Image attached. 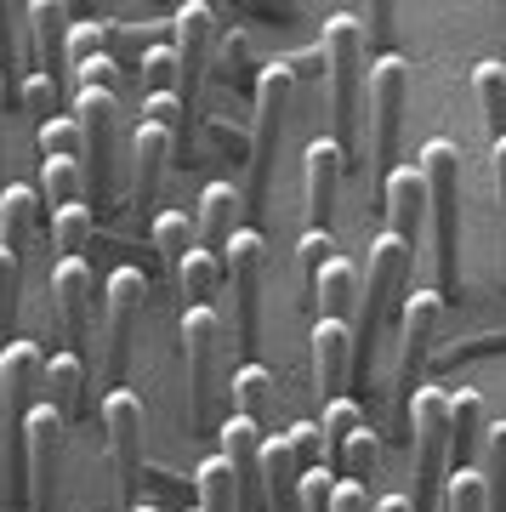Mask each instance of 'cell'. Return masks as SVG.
Returning <instances> with one entry per match:
<instances>
[{"label":"cell","instance_id":"obj_1","mask_svg":"<svg viewBox=\"0 0 506 512\" xmlns=\"http://www.w3.org/2000/svg\"><path fill=\"white\" fill-rule=\"evenodd\" d=\"M421 183H427V222H433V268L438 296H461V148L433 137L421 148Z\"/></svg>","mask_w":506,"mask_h":512},{"label":"cell","instance_id":"obj_2","mask_svg":"<svg viewBox=\"0 0 506 512\" xmlns=\"http://www.w3.org/2000/svg\"><path fill=\"white\" fill-rule=\"evenodd\" d=\"M410 268H416V245L381 234L370 245V262H364V296H359V313H353V370L370 376L376 365V336L387 325V313L404 308V285H410Z\"/></svg>","mask_w":506,"mask_h":512},{"label":"cell","instance_id":"obj_3","mask_svg":"<svg viewBox=\"0 0 506 512\" xmlns=\"http://www.w3.org/2000/svg\"><path fill=\"white\" fill-rule=\"evenodd\" d=\"M319 52H325V69H330V103H336V137L330 143L342 148V160H353L364 143V126H359V103H364V23L353 12H336L319 35Z\"/></svg>","mask_w":506,"mask_h":512},{"label":"cell","instance_id":"obj_4","mask_svg":"<svg viewBox=\"0 0 506 512\" xmlns=\"http://www.w3.org/2000/svg\"><path fill=\"white\" fill-rule=\"evenodd\" d=\"M410 456H416V512H438V490L450 478V393L444 387H416L410 399Z\"/></svg>","mask_w":506,"mask_h":512},{"label":"cell","instance_id":"obj_5","mask_svg":"<svg viewBox=\"0 0 506 512\" xmlns=\"http://www.w3.org/2000/svg\"><path fill=\"white\" fill-rule=\"evenodd\" d=\"M228 348V325L217 308H182V370H188V421L194 433L217 427V370Z\"/></svg>","mask_w":506,"mask_h":512},{"label":"cell","instance_id":"obj_6","mask_svg":"<svg viewBox=\"0 0 506 512\" xmlns=\"http://www.w3.org/2000/svg\"><path fill=\"white\" fill-rule=\"evenodd\" d=\"M444 325V296L438 291H410L398 308V370H393V433L410 439V399L421 387V365L433 353V336Z\"/></svg>","mask_w":506,"mask_h":512},{"label":"cell","instance_id":"obj_7","mask_svg":"<svg viewBox=\"0 0 506 512\" xmlns=\"http://www.w3.org/2000/svg\"><path fill=\"white\" fill-rule=\"evenodd\" d=\"M290 97H296V80H290L285 63H268L256 74V97H251V114H256V131H251V211H268V188H273V160H279V131H285V114H290Z\"/></svg>","mask_w":506,"mask_h":512},{"label":"cell","instance_id":"obj_8","mask_svg":"<svg viewBox=\"0 0 506 512\" xmlns=\"http://www.w3.org/2000/svg\"><path fill=\"white\" fill-rule=\"evenodd\" d=\"M364 103H370V165L387 183L393 154H398V131H404V109H410V57L387 52L381 63H370Z\"/></svg>","mask_w":506,"mask_h":512},{"label":"cell","instance_id":"obj_9","mask_svg":"<svg viewBox=\"0 0 506 512\" xmlns=\"http://www.w3.org/2000/svg\"><path fill=\"white\" fill-rule=\"evenodd\" d=\"M262 268H268V239L256 228H239L228 239L222 274H228V291H234V348L245 353L256 348V330H262Z\"/></svg>","mask_w":506,"mask_h":512},{"label":"cell","instance_id":"obj_10","mask_svg":"<svg viewBox=\"0 0 506 512\" xmlns=\"http://www.w3.org/2000/svg\"><path fill=\"white\" fill-rule=\"evenodd\" d=\"M80 120V160H86L91 205H109L114 194V131H120V97L114 92H74Z\"/></svg>","mask_w":506,"mask_h":512},{"label":"cell","instance_id":"obj_11","mask_svg":"<svg viewBox=\"0 0 506 512\" xmlns=\"http://www.w3.org/2000/svg\"><path fill=\"white\" fill-rule=\"evenodd\" d=\"M63 433L69 421L57 416L52 404H35L23 421V478H29V512L57 507V456H63Z\"/></svg>","mask_w":506,"mask_h":512},{"label":"cell","instance_id":"obj_12","mask_svg":"<svg viewBox=\"0 0 506 512\" xmlns=\"http://www.w3.org/2000/svg\"><path fill=\"white\" fill-rule=\"evenodd\" d=\"M143 296H148V279L137 268H120L109 279V330H103V370H109V387H126V370H131V348H137V313H143Z\"/></svg>","mask_w":506,"mask_h":512},{"label":"cell","instance_id":"obj_13","mask_svg":"<svg viewBox=\"0 0 506 512\" xmlns=\"http://www.w3.org/2000/svg\"><path fill=\"white\" fill-rule=\"evenodd\" d=\"M103 427H109V450L120 467V490L137 507V473H143V433H148V410L131 387H109L103 393Z\"/></svg>","mask_w":506,"mask_h":512},{"label":"cell","instance_id":"obj_14","mask_svg":"<svg viewBox=\"0 0 506 512\" xmlns=\"http://www.w3.org/2000/svg\"><path fill=\"white\" fill-rule=\"evenodd\" d=\"M177 57H182V103L199 114V86H205V63H211V46H217V6H205V0H182L177 18Z\"/></svg>","mask_w":506,"mask_h":512},{"label":"cell","instance_id":"obj_15","mask_svg":"<svg viewBox=\"0 0 506 512\" xmlns=\"http://www.w3.org/2000/svg\"><path fill=\"white\" fill-rule=\"evenodd\" d=\"M40 382H46V359H40L35 342H6L0 348V404H6V421L23 433L29 410L40 404Z\"/></svg>","mask_w":506,"mask_h":512},{"label":"cell","instance_id":"obj_16","mask_svg":"<svg viewBox=\"0 0 506 512\" xmlns=\"http://www.w3.org/2000/svg\"><path fill=\"white\" fill-rule=\"evenodd\" d=\"M347 382H353V325L313 319V393L336 404L347 399Z\"/></svg>","mask_w":506,"mask_h":512},{"label":"cell","instance_id":"obj_17","mask_svg":"<svg viewBox=\"0 0 506 512\" xmlns=\"http://www.w3.org/2000/svg\"><path fill=\"white\" fill-rule=\"evenodd\" d=\"M52 296H57V313H63L69 353L86 365V348H91V268L80 262V256H63V262H57Z\"/></svg>","mask_w":506,"mask_h":512},{"label":"cell","instance_id":"obj_18","mask_svg":"<svg viewBox=\"0 0 506 512\" xmlns=\"http://www.w3.org/2000/svg\"><path fill=\"white\" fill-rule=\"evenodd\" d=\"M381 211H387V234L416 245L421 222H427V183H421L416 165H393L387 183H381Z\"/></svg>","mask_w":506,"mask_h":512},{"label":"cell","instance_id":"obj_19","mask_svg":"<svg viewBox=\"0 0 506 512\" xmlns=\"http://www.w3.org/2000/svg\"><path fill=\"white\" fill-rule=\"evenodd\" d=\"M342 177H347L342 148L330 143V137L308 143V228H313V234H330V217H336Z\"/></svg>","mask_w":506,"mask_h":512},{"label":"cell","instance_id":"obj_20","mask_svg":"<svg viewBox=\"0 0 506 512\" xmlns=\"http://www.w3.org/2000/svg\"><path fill=\"white\" fill-rule=\"evenodd\" d=\"M23 18H29V40H35V74L57 80V74L69 69V6L63 0H35V6H23Z\"/></svg>","mask_w":506,"mask_h":512},{"label":"cell","instance_id":"obj_21","mask_svg":"<svg viewBox=\"0 0 506 512\" xmlns=\"http://www.w3.org/2000/svg\"><path fill=\"white\" fill-rule=\"evenodd\" d=\"M262 495H268V512H302V467L285 433L262 439Z\"/></svg>","mask_w":506,"mask_h":512},{"label":"cell","instance_id":"obj_22","mask_svg":"<svg viewBox=\"0 0 506 512\" xmlns=\"http://www.w3.org/2000/svg\"><path fill=\"white\" fill-rule=\"evenodd\" d=\"M484 399L472 393V387H455L450 393V473H467L478 467V450H484Z\"/></svg>","mask_w":506,"mask_h":512},{"label":"cell","instance_id":"obj_23","mask_svg":"<svg viewBox=\"0 0 506 512\" xmlns=\"http://www.w3.org/2000/svg\"><path fill=\"white\" fill-rule=\"evenodd\" d=\"M171 137H165L160 126H137V137H131V188H137V205H154L160 200V183L165 171H171Z\"/></svg>","mask_w":506,"mask_h":512},{"label":"cell","instance_id":"obj_24","mask_svg":"<svg viewBox=\"0 0 506 512\" xmlns=\"http://www.w3.org/2000/svg\"><path fill=\"white\" fill-rule=\"evenodd\" d=\"M239 211H245V194L234 183H211L199 194V251L222 256L228 239L239 234Z\"/></svg>","mask_w":506,"mask_h":512},{"label":"cell","instance_id":"obj_25","mask_svg":"<svg viewBox=\"0 0 506 512\" xmlns=\"http://www.w3.org/2000/svg\"><path fill=\"white\" fill-rule=\"evenodd\" d=\"M308 308H313V319L353 325V313H359V274L347 268L342 256H330L325 268H319V279L308 285Z\"/></svg>","mask_w":506,"mask_h":512},{"label":"cell","instance_id":"obj_26","mask_svg":"<svg viewBox=\"0 0 506 512\" xmlns=\"http://www.w3.org/2000/svg\"><path fill=\"white\" fill-rule=\"evenodd\" d=\"M143 120H148V126H160L165 137H171V160H177V165H194V109H188L177 92L143 97Z\"/></svg>","mask_w":506,"mask_h":512},{"label":"cell","instance_id":"obj_27","mask_svg":"<svg viewBox=\"0 0 506 512\" xmlns=\"http://www.w3.org/2000/svg\"><path fill=\"white\" fill-rule=\"evenodd\" d=\"M35 222H40V194L23 183H6L0 188V251H12L23 262V245L35 239Z\"/></svg>","mask_w":506,"mask_h":512},{"label":"cell","instance_id":"obj_28","mask_svg":"<svg viewBox=\"0 0 506 512\" xmlns=\"http://www.w3.org/2000/svg\"><path fill=\"white\" fill-rule=\"evenodd\" d=\"M40 404H52L63 421L80 416V404H86V365L74 359V353H57L46 359V382H40Z\"/></svg>","mask_w":506,"mask_h":512},{"label":"cell","instance_id":"obj_29","mask_svg":"<svg viewBox=\"0 0 506 512\" xmlns=\"http://www.w3.org/2000/svg\"><path fill=\"white\" fill-rule=\"evenodd\" d=\"M171 274H177V296L188 302V308H211V296H217V285H222V256H211V251L194 245Z\"/></svg>","mask_w":506,"mask_h":512},{"label":"cell","instance_id":"obj_30","mask_svg":"<svg viewBox=\"0 0 506 512\" xmlns=\"http://www.w3.org/2000/svg\"><path fill=\"white\" fill-rule=\"evenodd\" d=\"M472 92H478V109H484V126H489V143L506 137V63H478L472 69Z\"/></svg>","mask_w":506,"mask_h":512},{"label":"cell","instance_id":"obj_31","mask_svg":"<svg viewBox=\"0 0 506 512\" xmlns=\"http://www.w3.org/2000/svg\"><path fill=\"white\" fill-rule=\"evenodd\" d=\"M478 478H484V512H506V421L484 433Z\"/></svg>","mask_w":506,"mask_h":512},{"label":"cell","instance_id":"obj_32","mask_svg":"<svg viewBox=\"0 0 506 512\" xmlns=\"http://www.w3.org/2000/svg\"><path fill=\"white\" fill-rule=\"evenodd\" d=\"M234 416H245V421H262L273 416V370L268 365H239V376H234Z\"/></svg>","mask_w":506,"mask_h":512},{"label":"cell","instance_id":"obj_33","mask_svg":"<svg viewBox=\"0 0 506 512\" xmlns=\"http://www.w3.org/2000/svg\"><path fill=\"white\" fill-rule=\"evenodd\" d=\"M40 194H46L52 211L80 205V194H86V165L80 160H40Z\"/></svg>","mask_w":506,"mask_h":512},{"label":"cell","instance_id":"obj_34","mask_svg":"<svg viewBox=\"0 0 506 512\" xmlns=\"http://www.w3.org/2000/svg\"><path fill=\"white\" fill-rule=\"evenodd\" d=\"M91 234H97L91 205H63V211H52V245H57L63 256H80V262H86Z\"/></svg>","mask_w":506,"mask_h":512},{"label":"cell","instance_id":"obj_35","mask_svg":"<svg viewBox=\"0 0 506 512\" xmlns=\"http://www.w3.org/2000/svg\"><path fill=\"white\" fill-rule=\"evenodd\" d=\"M364 427V410L353 399H336V404H325V416H319V439H325V461H342V450H347V439Z\"/></svg>","mask_w":506,"mask_h":512},{"label":"cell","instance_id":"obj_36","mask_svg":"<svg viewBox=\"0 0 506 512\" xmlns=\"http://www.w3.org/2000/svg\"><path fill=\"white\" fill-rule=\"evenodd\" d=\"M137 74H143L148 97L154 92H177L182 97V57H177V46H148L143 63H137Z\"/></svg>","mask_w":506,"mask_h":512},{"label":"cell","instance_id":"obj_37","mask_svg":"<svg viewBox=\"0 0 506 512\" xmlns=\"http://www.w3.org/2000/svg\"><path fill=\"white\" fill-rule=\"evenodd\" d=\"M376 461H381V433H370V427H359L353 439H347V450H342V478H353V484H370L376 478Z\"/></svg>","mask_w":506,"mask_h":512},{"label":"cell","instance_id":"obj_38","mask_svg":"<svg viewBox=\"0 0 506 512\" xmlns=\"http://www.w3.org/2000/svg\"><path fill=\"white\" fill-rule=\"evenodd\" d=\"M18 291H23V262L0 251V342H18Z\"/></svg>","mask_w":506,"mask_h":512},{"label":"cell","instance_id":"obj_39","mask_svg":"<svg viewBox=\"0 0 506 512\" xmlns=\"http://www.w3.org/2000/svg\"><path fill=\"white\" fill-rule=\"evenodd\" d=\"M35 148L40 160H80V120L74 114H57L35 131Z\"/></svg>","mask_w":506,"mask_h":512},{"label":"cell","instance_id":"obj_40","mask_svg":"<svg viewBox=\"0 0 506 512\" xmlns=\"http://www.w3.org/2000/svg\"><path fill=\"white\" fill-rule=\"evenodd\" d=\"M154 251L177 268L182 256L194 251V222L182 217V211H160V217H154Z\"/></svg>","mask_w":506,"mask_h":512},{"label":"cell","instance_id":"obj_41","mask_svg":"<svg viewBox=\"0 0 506 512\" xmlns=\"http://www.w3.org/2000/svg\"><path fill=\"white\" fill-rule=\"evenodd\" d=\"M438 512H484V478H478V467L444 478V490H438Z\"/></svg>","mask_w":506,"mask_h":512},{"label":"cell","instance_id":"obj_42","mask_svg":"<svg viewBox=\"0 0 506 512\" xmlns=\"http://www.w3.org/2000/svg\"><path fill=\"white\" fill-rule=\"evenodd\" d=\"M97 57H109V23H74L69 29V69H86Z\"/></svg>","mask_w":506,"mask_h":512},{"label":"cell","instance_id":"obj_43","mask_svg":"<svg viewBox=\"0 0 506 512\" xmlns=\"http://www.w3.org/2000/svg\"><path fill=\"white\" fill-rule=\"evenodd\" d=\"M285 439H290V450H296V467H302V473H319V467H325V439H319V421H296Z\"/></svg>","mask_w":506,"mask_h":512},{"label":"cell","instance_id":"obj_44","mask_svg":"<svg viewBox=\"0 0 506 512\" xmlns=\"http://www.w3.org/2000/svg\"><path fill=\"white\" fill-rule=\"evenodd\" d=\"M23 109L35 114L40 126H46V120H57V80H46V74H29V80H23Z\"/></svg>","mask_w":506,"mask_h":512},{"label":"cell","instance_id":"obj_45","mask_svg":"<svg viewBox=\"0 0 506 512\" xmlns=\"http://www.w3.org/2000/svg\"><path fill=\"white\" fill-rule=\"evenodd\" d=\"M330 256H336V245H330V234H302V245H296V262H302V285H313L319 279V268H325Z\"/></svg>","mask_w":506,"mask_h":512},{"label":"cell","instance_id":"obj_46","mask_svg":"<svg viewBox=\"0 0 506 512\" xmlns=\"http://www.w3.org/2000/svg\"><path fill=\"white\" fill-rule=\"evenodd\" d=\"M74 86H80V92H114V86H120V63H114V57H97L86 69H74Z\"/></svg>","mask_w":506,"mask_h":512},{"label":"cell","instance_id":"obj_47","mask_svg":"<svg viewBox=\"0 0 506 512\" xmlns=\"http://www.w3.org/2000/svg\"><path fill=\"white\" fill-rule=\"evenodd\" d=\"M489 165H495V200H501V291H506V137L489 148Z\"/></svg>","mask_w":506,"mask_h":512},{"label":"cell","instance_id":"obj_48","mask_svg":"<svg viewBox=\"0 0 506 512\" xmlns=\"http://www.w3.org/2000/svg\"><path fill=\"white\" fill-rule=\"evenodd\" d=\"M330 512H376V507H370V490H364V484L336 478V490H330Z\"/></svg>","mask_w":506,"mask_h":512},{"label":"cell","instance_id":"obj_49","mask_svg":"<svg viewBox=\"0 0 506 512\" xmlns=\"http://www.w3.org/2000/svg\"><path fill=\"white\" fill-rule=\"evenodd\" d=\"M364 40H376V46H387L393 40V6L387 0H376V6H364Z\"/></svg>","mask_w":506,"mask_h":512},{"label":"cell","instance_id":"obj_50","mask_svg":"<svg viewBox=\"0 0 506 512\" xmlns=\"http://www.w3.org/2000/svg\"><path fill=\"white\" fill-rule=\"evenodd\" d=\"M12 18H23V6H6V0H0V74L18 63V46H12V29H18V23Z\"/></svg>","mask_w":506,"mask_h":512},{"label":"cell","instance_id":"obj_51","mask_svg":"<svg viewBox=\"0 0 506 512\" xmlns=\"http://www.w3.org/2000/svg\"><path fill=\"white\" fill-rule=\"evenodd\" d=\"M285 69H290L296 86H308V80H319V69H325V52H319V46H313V52H296V57H285Z\"/></svg>","mask_w":506,"mask_h":512},{"label":"cell","instance_id":"obj_52","mask_svg":"<svg viewBox=\"0 0 506 512\" xmlns=\"http://www.w3.org/2000/svg\"><path fill=\"white\" fill-rule=\"evenodd\" d=\"M239 63H245V35H239V29H228V40H222V69L239 74Z\"/></svg>","mask_w":506,"mask_h":512},{"label":"cell","instance_id":"obj_53","mask_svg":"<svg viewBox=\"0 0 506 512\" xmlns=\"http://www.w3.org/2000/svg\"><path fill=\"white\" fill-rule=\"evenodd\" d=\"M376 512H416V507H410V495H387V501H376Z\"/></svg>","mask_w":506,"mask_h":512},{"label":"cell","instance_id":"obj_54","mask_svg":"<svg viewBox=\"0 0 506 512\" xmlns=\"http://www.w3.org/2000/svg\"><path fill=\"white\" fill-rule=\"evenodd\" d=\"M0 114H6V74H0ZM0 148H6V126H0Z\"/></svg>","mask_w":506,"mask_h":512},{"label":"cell","instance_id":"obj_55","mask_svg":"<svg viewBox=\"0 0 506 512\" xmlns=\"http://www.w3.org/2000/svg\"><path fill=\"white\" fill-rule=\"evenodd\" d=\"M131 512H154V507H131Z\"/></svg>","mask_w":506,"mask_h":512},{"label":"cell","instance_id":"obj_56","mask_svg":"<svg viewBox=\"0 0 506 512\" xmlns=\"http://www.w3.org/2000/svg\"><path fill=\"white\" fill-rule=\"evenodd\" d=\"M194 512H199V507H194Z\"/></svg>","mask_w":506,"mask_h":512}]
</instances>
